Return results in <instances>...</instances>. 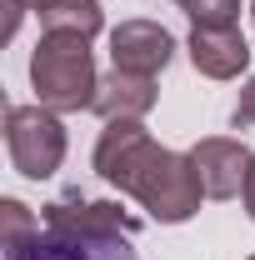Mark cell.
<instances>
[{"label": "cell", "instance_id": "6da1fadb", "mask_svg": "<svg viewBox=\"0 0 255 260\" xmlns=\"http://www.w3.org/2000/svg\"><path fill=\"white\" fill-rule=\"evenodd\" d=\"M95 175L160 225H185L205 200L190 155L155 145L140 120H105L95 140Z\"/></svg>", "mask_w": 255, "mask_h": 260}, {"label": "cell", "instance_id": "7a4b0ae2", "mask_svg": "<svg viewBox=\"0 0 255 260\" xmlns=\"http://www.w3.org/2000/svg\"><path fill=\"white\" fill-rule=\"evenodd\" d=\"M30 85L35 105H45L55 115L90 110L100 90L90 40L85 35H40V45L30 50Z\"/></svg>", "mask_w": 255, "mask_h": 260}, {"label": "cell", "instance_id": "3957f363", "mask_svg": "<svg viewBox=\"0 0 255 260\" xmlns=\"http://www.w3.org/2000/svg\"><path fill=\"white\" fill-rule=\"evenodd\" d=\"M5 150L25 180H50L65 165V125L45 105H10L5 110Z\"/></svg>", "mask_w": 255, "mask_h": 260}, {"label": "cell", "instance_id": "277c9868", "mask_svg": "<svg viewBox=\"0 0 255 260\" xmlns=\"http://www.w3.org/2000/svg\"><path fill=\"white\" fill-rule=\"evenodd\" d=\"M135 235L125 230H75V225H45L30 240H20L15 250H5V260H140Z\"/></svg>", "mask_w": 255, "mask_h": 260}, {"label": "cell", "instance_id": "5b68a950", "mask_svg": "<svg viewBox=\"0 0 255 260\" xmlns=\"http://www.w3.org/2000/svg\"><path fill=\"white\" fill-rule=\"evenodd\" d=\"M185 155H190L195 175H200L205 200H230V195L245 190V170H250L255 150H245V145L230 140V135H205V140H195Z\"/></svg>", "mask_w": 255, "mask_h": 260}, {"label": "cell", "instance_id": "8992f818", "mask_svg": "<svg viewBox=\"0 0 255 260\" xmlns=\"http://www.w3.org/2000/svg\"><path fill=\"white\" fill-rule=\"evenodd\" d=\"M175 55V35L160 20H120L110 30V60L130 75H160Z\"/></svg>", "mask_w": 255, "mask_h": 260}, {"label": "cell", "instance_id": "52a82bcc", "mask_svg": "<svg viewBox=\"0 0 255 260\" xmlns=\"http://www.w3.org/2000/svg\"><path fill=\"white\" fill-rule=\"evenodd\" d=\"M185 50H190V65L205 80H235L250 65V45H245L240 25H195Z\"/></svg>", "mask_w": 255, "mask_h": 260}, {"label": "cell", "instance_id": "ba28073f", "mask_svg": "<svg viewBox=\"0 0 255 260\" xmlns=\"http://www.w3.org/2000/svg\"><path fill=\"white\" fill-rule=\"evenodd\" d=\"M95 110L100 120H140L155 110V75H130V70H110L100 75L95 90Z\"/></svg>", "mask_w": 255, "mask_h": 260}, {"label": "cell", "instance_id": "9c48e42d", "mask_svg": "<svg viewBox=\"0 0 255 260\" xmlns=\"http://www.w3.org/2000/svg\"><path fill=\"white\" fill-rule=\"evenodd\" d=\"M40 30L45 35H85V40H95L105 30V10H100V0H60L55 10L40 15Z\"/></svg>", "mask_w": 255, "mask_h": 260}, {"label": "cell", "instance_id": "30bf717a", "mask_svg": "<svg viewBox=\"0 0 255 260\" xmlns=\"http://www.w3.org/2000/svg\"><path fill=\"white\" fill-rule=\"evenodd\" d=\"M0 220H5V250H15L20 240H30L35 230H40V220L30 215V205H25V200H15V195H5V200H0Z\"/></svg>", "mask_w": 255, "mask_h": 260}, {"label": "cell", "instance_id": "8fae6325", "mask_svg": "<svg viewBox=\"0 0 255 260\" xmlns=\"http://www.w3.org/2000/svg\"><path fill=\"white\" fill-rule=\"evenodd\" d=\"M195 25H235L240 20V0H175Z\"/></svg>", "mask_w": 255, "mask_h": 260}, {"label": "cell", "instance_id": "7c38bea8", "mask_svg": "<svg viewBox=\"0 0 255 260\" xmlns=\"http://www.w3.org/2000/svg\"><path fill=\"white\" fill-rule=\"evenodd\" d=\"M230 125L235 130H255V75L245 80V90H240L235 110H230Z\"/></svg>", "mask_w": 255, "mask_h": 260}, {"label": "cell", "instance_id": "4fadbf2b", "mask_svg": "<svg viewBox=\"0 0 255 260\" xmlns=\"http://www.w3.org/2000/svg\"><path fill=\"white\" fill-rule=\"evenodd\" d=\"M240 200H245V210H250V220H255V155H250V170H245V190H240Z\"/></svg>", "mask_w": 255, "mask_h": 260}, {"label": "cell", "instance_id": "5bb4252c", "mask_svg": "<svg viewBox=\"0 0 255 260\" xmlns=\"http://www.w3.org/2000/svg\"><path fill=\"white\" fill-rule=\"evenodd\" d=\"M60 0H25V10H35V15H45V10H55Z\"/></svg>", "mask_w": 255, "mask_h": 260}, {"label": "cell", "instance_id": "9a60e30c", "mask_svg": "<svg viewBox=\"0 0 255 260\" xmlns=\"http://www.w3.org/2000/svg\"><path fill=\"white\" fill-rule=\"evenodd\" d=\"M250 20H255V0H250Z\"/></svg>", "mask_w": 255, "mask_h": 260}, {"label": "cell", "instance_id": "2e32d148", "mask_svg": "<svg viewBox=\"0 0 255 260\" xmlns=\"http://www.w3.org/2000/svg\"><path fill=\"white\" fill-rule=\"evenodd\" d=\"M245 260H255V255H245Z\"/></svg>", "mask_w": 255, "mask_h": 260}]
</instances>
